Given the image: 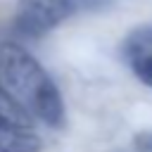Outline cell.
I'll use <instances>...</instances> for the list:
<instances>
[{
	"label": "cell",
	"instance_id": "cell-5",
	"mask_svg": "<svg viewBox=\"0 0 152 152\" xmlns=\"http://www.w3.org/2000/svg\"><path fill=\"white\" fill-rule=\"evenodd\" d=\"M0 116L2 119H12V121H21V124H28V116L12 102V97L7 95V90L2 88V81H0Z\"/></svg>",
	"mask_w": 152,
	"mask_h": 152
},
{
	"label": "cell",
	"instance_id": "cell-4",
	"mask_svg": "<svg viewBox=\"0 0 152 152\" xmlns=\"http://www.w3.org/2000/svg\"><path fill=\"white\" fill-rule=\"evenodd\" d=\"M43 140L28 128V124L0 116V152H40Z\"/></svg>",
	"mask_w": 152,
	"mask_h": 152
},
{
	"label": "cell",
	"instance_id": "cell-1",
	"mask_svg": "<svg viewBox=\"0 0 152 152\" xmlns=\"http://www.w3.org/2000/svg\"><path fill=\"white\" fill-rule=\"evenodd\" d=\"M0 81L12 102L28 116L50 128L64 124V102L59 88L40 62L17 43L0 48Z\"/></svg>",
	"mask_w": 152,
	"mask_h": 152
},
{
	"label": "cell",
	"instance_id": "cell-2",
	"mask_svg": "<svg viewBox=\"0 0 152 152\" xmlns=\"http://www.w3.org/2000/svg\"><path fill=\"white\" fill-rule=\"evenodd\" d=\"M104 0H17L14 28L26 38H40L78 12L95 10Z\"/></svg>",
	"mask_w": 152,
	"mask_h": 152
},
{
	"label": "cell",
	"instance_id": "cell-3",
	"mask_svg": "<svg viewBox=\"0 0 152 152\" xmlns=\"http://www.w3.org/2000/svg\"><path fill=\"white\" fill-rule=\"evenodd\" d=\"M124 57L133 74L152 88V26H140L124 40Z\"/></svg>",
	"mask_w": 152,
	"mask_h": 152
}]
</instances>
